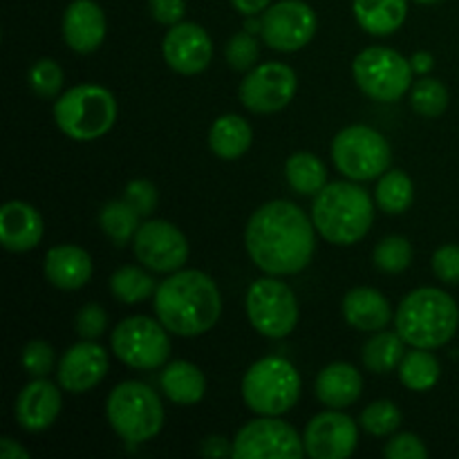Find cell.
<instances>
[{
    "mask_svg": "<svg viewBox=\"0 0 459 459\" xmlns=\"http://www.w3.org/2000/svg\"><path fill=\"white\" fill-rule=\"evenodd\" d=\"M314 229V222L294 202H267L247 222V254L267 276H294L312 263Z\"/></svg>",
    "mask_w": 459,
    "mask_h": 459,
    "instance_id": "6da1fadb",
    "label": "cell"
},
{
    "mask_svg": "<svg viewBox=\"0 0 459 459\" xmlns=\"http://www.w3.org/2000/svg\"><path fill=\"white\" fill-rule=\"evenodd\" d=\"M155 314L170 334L184 339L206 334L222 314L218 285L197 269L173 272L157 287Z\"/></svg>",
    "mask_w": 459,
    "mask_h": 459,
    "instance_id": "7a4b0ae2",
    "label": "cell"
},
{
    "mask_svg": "<svg viewBox=\"0 0 459 459\" xmlns=\"http://www.w3.org/2000/svg\"><path fill=\"white\" fill-rule=\"evenodd\" d=\"M375 220V202L370 193L352 182L325 184L314 195L312 222L332 245L350 247L363 240Z\"/></svg>",
    "mask_w": 459,
    "mask_h": 459,
    "instance_id": "3957f363",
    "label": "cell"
},
{
    "mask_svg": "<svg viewBox=\"0 0 459 459\" xmlns=\"http://www.w3.org/2000/svg\"><path fill=\"white\" fill-rule=\"evenodd\" d=\"M459 307L455 300L437 287H420L399 303L394 327L412 348L437 350L455 336Z\"/></svg>",
    "mask_w": 459,
    "mask_h": 459,
    "instance_id": "277c9868",
    "label": "cell"
},
{
    "mask_svg": "<svg viewBox=\"0 0 459 459\" xmlns=\"http://www.w3.org/2000/svg\"><path fill=\"white\" fill-rule=\"evenodd\" d=\"M54 121L65 137L74 142H94L115 126L117 101L103 85H74L54 103Z\"/></svg>",
    "mask_w": 459,
    "mask_h": 459,
    "instance_id": "5b68a950",
    "label": "cell"
},
{
    "mask_svg": "<svg viewBox=\"0 0 459 459\" xmlns=\"http://www.w3.org/2000/svg\"><path fill=\"white\" fill-rule=\"evenodd\" d=\"M106 415L124 442L142 444L157 437L164 426L160 394L142 381H124L108 394Z\"/></svg>",
    "mask_w": 459,
    "mask_h": 459,
    "instance_id": "8992f818",
    "label": "cell"
},
{
    "mask_svg": "<svg viewBox=\"0 0 459 459\" xmlns=\"http://www.w3.org/2000/svg\"><path fill=\"white\" fill-rule=\"evenodd\" d=\"M300 375L287 359L264 357L247 370L242 399L255 415L281 417L299 403Z\"/></svg>",
    "mask_w": 459,
    "mask_h": 459,
    "instance_id": "52a82bcc",
    "label": "cell"
},
{
    "mask_svg": "<svg viewBox=\"0 0 459 459\" xmlns=\"http://www.w3.org/2000/svg\"><path fill=\"white\" fill-rule=\"evenodd\" d=\"M332 160L352 182H370L390 169L393 151L384 134L370 126H348L332 142Z\"/></svg>",
    "mask_w": 459,
    "mask_h": 459,
    "instance_id": "ba28073f",
    "label": "cell"
},
{
    "mask_svg": "<svg viewBox=\"0 0 459 459\" xmlns=\"http://www.w3.org/2000/svg\"><path fill=\"white\" fill-rule=\"evenodd\" d=\"M412 65L390 48H366L352 63L359 90L375 101H397L412 88Z\"/></svg>",
    "mask_w": 459,
    "mask_h": 459,
    "instance_id": "9c48e42d",
    "label": "cell"
},
{
    "mask_svg": "<svg viewBox=\"0 0 459 459\" xmlns=\"http://www.w3.org/2000/svg\"><path fill=\"white\" fill-rule=\"evenodd\" d=\"M160 318L130 316L115 327L110 345L115 357L134 370H155L170 357V339Z\"/></svg>",
    "mask_w": 459,
    "mask_h": 459,
    "instance_id": "30bf717a",
    "label": "cell"
},
{
    "mask_svg": "<svg viewBox=\"0 0 459 459\" xmlns=\"http://www.w3.org/2000/svg\"><path fill=\"white\" fill-rule=\"evenodd\" d=\"M247 316L254 330L267 339L291 334L299 323V300L291 287L276 278H260L247 291Z\"/></svg>",
    "mask_w": 459,
    "mask_h": 459,
    "instance_id": "8fae6325",
    "label": "cell"
},
{
    "mask_svg": "<svg viewBox=\"0 0 459 459\" xmlns=\"http://www.w3.org/2000/svg\"><path fill=\"white\" fill-rule=\"evenodd\" d=\"M305 444L300 435L278 417H263L249 421L233 439L236 459H300Z\"/></svg>",
    "mask_w": 459,
    "mask_h": 459,
    "instance_id": "7c38bea8",
    "label": "cell"
},
{
    "mask_svg": "<svg viewBox=\"0 0 459 459\" xmlns=\"http://www.w3.org/2000/svg\"><path fill=\"white\" fill-rule=\"evenodd\" d=\"M264 43L276 52H299L314 39L318 18L314 9L303 0H281L263 12Z\"/></svg>",
    "mask_w": 459,
    "mask_h": 459,
    "instance_id": "4fadbf2b",
    "label": "cell"
},
{
    "mask_svg": "<svg viewBox=\"0 0 459 459\" xmlns=\"http://www.w3.org/2000/svg\"><path fill=\"white\" fill-rule=\"evenodd\" d=\"M296 72L278 61L263 63L249 70L240 85L242 106L255 115H272L290 106L296 94Z\"/></svg>",
    "mask_w": 459,
    "mask_h": 459,
    "instance_id": "5bb4252c",
    "label": "cell"
},
{
    "mask_svg": "<svg viewBox=\"0 0 459 459\" xmlns=\"http://www.w3.org/2000/svg\"><path fill=\"white\" fill-rule=\"evenodd\" d=\"M133 249L139 263L157 273H173L188 258V240L175 224L166 220H148L137 229Z\"/></svg>",
    "mask_w": 459,
    "mask_h": 459,
    "instance_id": "9a60e30c",
    "label": "cell"
},
{
    "mask_svg": "<svg viewBox=\"0 0 459 459\" xmlns=\"http://www.w3.org/2000/svg\"><path fill=\"white\" fill-rule=\"evenodd\" d=\"M303 444L312 459H348L357 451L359 429L352 417L330 408L309 421Z\"/></svg>",
    "mask_w": 459,
    "mask_h": 459,
    "instance_id": "2e32d148",
    "label": "cell"
},
{
    "mask_svg": "<svg viewBox=\"0 0 459 459\" xmlns=\"http://www.w3.org/2000/svg\"><path fill=\"white\" fill-rule=\"evenodd\" d=\"M166 65L184 76L204 72L213 58V43L204 27L197 22H178L170 27L161 43Z\"/></svg>",
    "mask_w": 459,
    "mask_h": 459,
    "instance_id": "e0dca14e",
    "label": "cell"
},
{
    "mask_svg": "<svg viewBox=\"0 0 459 459\" xmlns=\"http://www.w3.org/2000/svg\"><path fill=\"white\" fill-rule=\"evenodd\" d=\"M108 370H110V359L106 348L83 339L81 343L72 345L58 361V385L72 394L90 393L106 379Z\"/></svg>",
    "mask_w": 459,
    "mask_h": 459,
    "instance_id": "ac0fdd59",
    "label": "cell"
},
{
    "mask_svg": "<svg viewBox=\"0 0 459 459\" xmlns=\"http://www.w3.org/2000/svg\"><path fill=\"white\" fill-rule=\"evenodd\" d=\"M61 406V390L45 377H39V379H31L18 393L13 412H16V420L22 429L30 430V433H43L56 421Z\"/></svg>",
    "mask_w": 459,
    "mask_h": 459,
    "instance_id": "d6986e66",
    "label": "cell"
},
{
    "mask_svg": "<svg viewBox=\"0 0 459 459\" xmlns=\"http://www.w3.org/2000/svg\"><path fill=\"white\" fill-rule=\"evenodd\" d=\"M63 39L79 54H92L106 40V13L94 0H74L63 13Z\"/></svg>",
    "mask_w": 459,
    "mask_h": 459,
    "instance_id": "ffe728a7",
    "label": "cell"
},
{
    "mask_svg": "<svg viewBox=\"0 0 459 459\" xmlns=\"http://www.w3.org/2000/svg\"><path fill=\"white\" fill-rule=\"evenodd\" d=\"M43 238V218L27 202H7L0 209V242L7 251L25 254L39 247Z\"/></svg>",
    "mask_w": 459,
    "mask_h": 459,
    "instance_id": "44dd1931",
    "label": "cell"
},
{
    "mask_svg": "<svg viewBox=\"0 0 459 459\" xmlns=\"http://www.w3.org/2000/svg\"><path fill=\"white\" fill-rule=\"evenodd\" d=\"M45 278L63 291H74L88 285L92 276V258L76 245H58L45 254Z\"/></svg>",
    "mask_w": 459,
    "mask_h": 459,
    "instance_id": "7402d4cb",
    "label": "cell"
},
{
    "mask_svg": "<svg viewBox=\"0 0 459 459\" xmlns=\"http://www.w3.org/2000/svg\"><path fill=\"white\" fill-rule=\"evenodd\" d=\"M343 316L354 330L381 332L393 321V307L381 291L372 287H354L343 299Z\"/></svg>",
    "mask_w": 459,
    "mask_h": 459,
    "instance_id": "603a6c76",
    "label": "cell"
},
{
    "mask_svg": "<svg viewBox=\"0 0 459 459\" xmlns=\"http://www.w3.org/2000/svg\"><path fill=\"white\" fill-rule=\"evenodd\" d=\"M314 390H316V397L323 406L343 411L361 397L363 379L357 368L350 366V363H330L316 377Z\"/></svg>",
    "mask_w": 459,
    "mask_h": 459,
    "instance_id": "cb8c5ba5",
    "label": "cell"
},
{
    "mask_svg": "<svg viewBox=\"0 0 459 459\" xmlns=\"http://www.w3.org/2000/svg\"><path fill=\"white\" fill-rule=\"evenodd\" d=\"M161 390L178 406H193L206 393V379L191 361H173L161 370Z\"/></svg>",
    "mask_w": 459,
    "mask_h": 459,
    "instance_id": "d4e9b609",
    "label": "cell"
},
{
    "mask_svg": "<svg viewBox=\"0 0 459 459\" xmlns=\"http://www.w3.org/2000/svg\"><path fill=\"white\" fill-rule=\"evenodd\" d=\"M354 18L372 36H390L403 25L408 0H354Z\"/></svg>",
    "mask_w": 459,
    "mask_h": 459,
    "instance_id": "484cf974",
    "label": "cell"
},
{
    "mask_svg": "<svg viewBox=\"0 0 459 459\" xmlns=\"http://www.w3.org/2000/svg\"><path fill=\"white\" fill-rule=\"evenodd\" d=\"M254 142V130L240 115H222L209 130V146L220 160H240Z\"/></svg>",
    "mask_w": 459,
    "mask_h": 459,
    "instance_id": "4316f807",
    "label": "cell"
},
{
    "mask_svg": "<svg viewBox=\"0 0 459 459\" xmlns=\"http://www.w3.org/2000/svg\"><path fill=\"white\" fill-rule=\"evenodd\" d=\"M439 375H442V366L430 350L415 348L412 352L403 354L399 363V379L412 393H426L435 388Z\"/></svg>",
    "mask_w": 459,
    "mask_h": 459,
    "instance_id": "83f0119b",
    "label": "cell"
},
{
    "mask_svg": "<svg viewBox=\"0 0 459 459\" xmlns=\"http://www.w3.org/2000/svg\"><path fill=\"white\" fill-rule=\"evenodd\" d=\"M285 175L290 186L300 195H316L325 188V164L312 152H294L285 164Z\"/></svg>",
    "mask_w": 459,
    "mask_h": 459,
    "instance_id": "f1b7e54d",
    "label": "cell"
},
{
    "mask_svg": "<svg viewBox=\"0 0 459 459\" xmlns=\"http://www.w3.org/2000/svg\"><path fill=\"white\" fill-rule=\"evenodd\" d=\"M406 341L399 336V332H379L363 345V366L377 375H388L390 370L402 363L406 354Z\"/></svg>",
    "mask_w": 459,
    "mask_h": 459,
    "instance_id": "f546056e",
    "label": "cell"
},
{
    "mask_svg": "<svg viewBox=\"0 0 459 459\" xmlns=\"http://www.w3.org/2000/svg\"><path fill=\"white\" fill-rule=\"evenodd\" d=\"M415 200V186L412 179L403 170H385L377 184V204L381 211L390 215H399L411 209Z\"/></svg>",
    "mask_w": 459,
    "mask_h": 459,
    "instance_id": "4dcf8cb0",
    "label": "cell"
},
{
    "mask_svg": "<svg viewBox=\"0 0 459 459\" xmlns=\"http://www.w3.org/2000/svg\"><path fill=\"white\" fill-rule=\"evenodd\" d=\"M110 291L119 303L134 305L151 299L157 291L155 278L139 267H121L112 273Z\"/></svg>",
    "mask_w": 459,
    "mask_h": 459,
    "instance_id": "1f68e13d",
    "label": "cell"
},
{
    "mask_svg": "<svg viewBox=\"0 0 459 459\" xmlns=\"http://www.w3.org/2000/svg\"><path fill=\"white\" fill-rule=\"evenodd\" d=\"M139 220H142V215H139L126 200L108 202L101 209V213H99L101 231L106 233L110 240H115L117 245H124L130 238H134L137 229L142 227Z\"/></svg>",
    "mask_w": 459,
    "mask_h": 459,
    "instance_id": "d6a6232c",
    "label": "cell"
},
{
    "mask_svg": "<svg viewBox=\"0 0 459 459\" xmlns=\"http://www.w3.org/2000/svg\"><path fill=\"white\" fill-rule=\"evenodd\" d=\"M411 106L421 117H430V119L444 115L448 108L446 85L437 79H421L420 83L412 85Z\"/></svg>",
    "mask_w": 459,
    "mask_h": 459,
    "instance_id": "836d02e7",
    "label": "cell"
},
{
    "mask_svg": "<svg viewBox=\"0 0 459 459\" xmlns=\"http://www.w3.org/2000/svg\"><path fill=\"white\" fill-rule=\"evenodd\" d=\"M402 426V411L390 399H379L361 412V429L375 437L393 435Z\"/></svg>",
    "mask_w": 459,
    "mask_h": 459,
    "instance_id": "e575fe53",
    "label": "cell"
},
{
    "mask_svg": "<svg viewBox=\"0 0 459 459\" xmlns=\"http://www.w3.org/2000/svg\"><path fill=\"white\" fill-rule=\"evenodd\" d=\"M412 263V245L403 236H388L377 245L375 264L385 273H402Z\"/></svg>",
    "mask_w": 459,
    "mask_h": 459,
    "instance_id": "d590c367",
    "label": "cell"
},
{
    "mask_svg": "<svg viewBox=\"0 0 459 459\" xmlns=\"http://www.w3.org/2000/svg\"><path fill=\"white\" fill-rule=\"evenodd\" d=\"M30 88L31 92L43 99L58 97L63 88V70L52 58H40L30 67Z\"/></svg>",
    "mask_w": 459,
    "mask_h": 459,
    "instance_id": "8d00e7d4",
    "label": "cell"
},
{
    "mask_svg": "<svg viewBox=\"0 0 459 459\" xmlns=\"http://www.w3.org/2000/svg\"><path fill=\"white\" fill-rule=\"evenodd\" d=\"M227 63L238 72H249L254 70L255 61L260 56V48H258V40L254 39L251 31H240V34L233 36L231 40L227 43Z\"/></svg>",
    "mask_w": 459,
    "mask_h": 459,
    "instance_id": "74e56055",
    "label": "cell"
},
{
    "mask_svg": "<svg viewBox=\"0 0 459 459\" xmlns=\"http://www.w3.org/2000/svg\"><path fill=\"white\" fill-rule=\"evenodd\" d=\"M22 368L31 379L48 377L54 370V348L48 341H30L22 350Z\"/></svg>",
    "mask_w": 459,
    "mask_h": 459,
    "instance_id": "f35d334b",
    "label": "cell"
},
{
    "mask_svg": "<svg viewBox=\"0 0 459 459\" xmlns=\"http://www.w3.org/2000/svg\"><path fill=\"white\" fill-rule=\"evenodd\" d=\"M124 200L137 211L142 218L151 215L152 211L157 209V202H160V193H157V186L148 179H133V182L126 186Z\"/></svg>",
    "mask_w": 459,
    "mask_h": 459,
    "instance_id": "ab89813d",
    "label": "cell"
},
{
    "mask_svg": "<svg viewBox=\"0 0 459 459\" xmlns=\"http://www.w3.org/2000/svg\"><path fill=\"white\" fill-rule=\"evenodd\" d=\"M76 332H79L81 339L97 341L99 336H103L108 327V314L106 309L99 303H88L79 309L76 314Z\"/></svg>",
    "mask_w": 459,
    "mask_h": 459,
    "instance_id": "60d3db41",
    "label": "cell"
},
{
    "mask_svg": "<svg viewBox=\"0 0 459 459\" xmlns=\"http://www.w3.org/2000/svg\"><path fill=\"white\" fill-rule=\"evenodd\" d=\"M384 455L388 459H426L429 451H426L424 442L412 433L394 435L384 448Z\"/></svg>",
    "mask_w": 459,
    "mask_h": 459,
    "instance_id": "b9f144b4",
    "label": "cell"
},
{
    "mask_svg": "<svg viewBox=\"0 0 459 459\" xmlns=\"http://www.w3.org/2000/svg\"><path fill=\"white\" fill-rule=\"evenodd\" d=\"M433 272L446 285H459V245H444L435 251Z\"/></svg>",
    "mask_w": 459,
    "mask_h": 459,
    "instance_id": "7bdbcfd3",
    "label": "cell"
},
{
    "mask_svg": "<svg viewBox=\"0 0 459 459\" xmlns=\"http://www.w3.org/2000/svg\"><path fill=\"white\" fill-rule=\"evenodd\" d=\"M152 18L161 25H178L182 22L184 12H186V3L184 0H148Z\"/></svg>",
    "mask_w": 459,
    "mask_h": 459,
    "instance_id": "ee69618b",
    "label": "cell"
},
{
    "mask_svg": "<svg viewBox=\"0 0 459 459\" xmlns=\"http://www.w3.org/2000/svg\"><path fill=\"white\" fill-rule=\"evenodd\" d=\"M204 455L209 457H222V455H233V444H229L224 437H209L204 442Z\"/></svg>",
    "mask_w": 459,
    "mask_h": 459,
    "instance_id": "f6af8a7d",
    "label": "cell"
},
{
    "mask_svg": "<svg viewBox=\"0 0 459 459\" xmlns=\"http://www.w3.org/2000/svg\"><path fill=\"white\" fill-rule=\"evenodd\" d=\"M231 3L245 16H255V13H263L272 0H231Z\"/></svg>",
    "mask_w": 459,
    "mask_h": 459,
    "instance_id": "bcb514c9",
    "label": "cell"
},
{
    "mask_svg": "<svg viewBox=\"0 0 459 459\" xmlns=\"http://www.w3.org/2000/svg\"><path fill=\"white\" fill-rule=\"evenodd\" d=\"M0 457L3 459H30V453H27L21 444L13 442V439L4 437V439H0Z\"/></svg>",
    "mask_w": 459,
    "mask_h": 459,
    "instance_id": "7dc6e473",
    "label": "cell"
},
{
    "mask_svg": "<svg viewBox=\"0 0 459 459\" xmlns=\"http://www.w3.org/2000/svg\"><path fill=\"white\" fill-rule=\"evenodd\" d=\"M433 54L430 52H417L412 54L411 58V65H412V72H417V74H426V72L433 70Z\"/></svg>",
    "mask_w": 459,
    "mask_h": 459,
    "instance_id": "c3c4849f",
    "label": "cell"
},
{
    "mask_svg": "<svg viewBox=\"0 0 459 459\" xmlns=\"http://www.w3.org/2000/svg\"><path fill=\"white\" fill-rule=\"evenodd\" d=\"M415 3H421V4H433V3H439V0H415Z\"/></svg>",
    "mask_w": 459,
    "mask_h": 459,
    "instance_id": "681fc988",
    "label": "cell"
}]
</instances>
